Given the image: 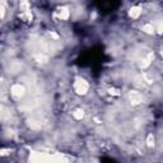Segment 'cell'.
<instances>
[{
    "label": "cell",
    "instance_id": "obj_1",
    "mask_svg": "<svg viewBox=\"0 0 163 163\" xmlns=\"http://www.w3.org/2000/svg\"><path fill=\"white\" fill-rule=\"evenodd\" d=\"M88 83L85 82L84 79H82V78H76L75 79V83H74V89H75V92L78 93V94H85L88 92Z\"/></svg>",
    "mask_w": 163,
    "mask_h": 163
},
{
    "label": "cell",
    "instance_id": "obj_2",
    "mask_svg": "<svg viewBox=\"0 0 163 163\" xmlns=\"http://www.w3.org/2000/svg\"><path fill=\"white\" fill-rule=\"evenodd\" d=\"M24 93H25V89L22 84H14V85H12V88H10V94L14 98H20V97H23L24 96Z\"/></svg>",
    "mask_w": 163,
    "mask_h": 163
},
{
    "label": "cell",
    "instance_id": "obj_3",
    "mask_svg": "<svg viewBox=\"0 0 163 163\" xmlns=\"http://www.w3.org/2000/svg\"><path fill=\"white\" fill-rule=\"evenodd\" d=\"M129 98H130L131 103L132 105H139L143 102V97H141V94L139 92H130V94H129Z\"/></svg>",
    "mask_w": 163,
    "mask_h": 163
},
{
    "label": "cell",
    "instance_id": "obj_4",
    "mask_svg": "<svg viewBox=\"0 0 163 163\" xmlns=\"http://www.w3.org/2000/svg\"><path fill=\"white\" fill-rule=\"evenodd\" d=\"M129 14H130L131 18L136 19V18H139V15L141 14V9H140V8H138V7H134V8H131V10H130Z\"/></svg>",
    "mask_w": 163,
    "mask_h": 163
},
{
    "label": "cell",
    "instance_id": "obj_5",
    "mask_svg": "<svg viewBox=\"0 0 163 163\" xmlns=\"http://www.w3.org/2000/svg\"><path fill=\"white\" fill-rule=\"evenodd\" d=\"M143 31L145 33H148V35H153V33L156 32V27H154L153 24H145L143 27Z\"/></svg>",
    "mask_w": 163,
    "mask_h": 163
},
{
    "label": "cell",
    "instance_id": "obj_6",
    "mask_svg": "<svg viewBox=\"0 0 163 163\" xmlns=\"http://www.w3.org/2000/svg\"><path fill=\"white\" fill-rule=\"evenodd\" d=\"M84 116V112H83V110H75L74 112H73V117L76 119V120H82Z\"/></svg>",
    "mask_w": 163,
    "mask_h": 163
},
{
    "label": "cell",
    "instance_id": "obj_7",
    "mask_svg": "<svg viewBox=\"0 0 163 163\" xmlns=\"http://www.w3.org/2000/svg\"><path fill=\"white\" fill-rule=\"evenodd\" d=\"M59 17H60V19H68V17H69V10L61 9L59 12Z\"/></svg>",
    "mask_w": 163,
    "mask_h": 163
},
{
    "label": "cell",
    "instance_id": "obj_8",
    "mask_svg": "<svg viewBox=\"0 0 163 163\" xmlns=\"http://www.w3.org/2000/svg\"><path fill=\"white\" fill-rule=\"evenodd\" d=\"M19 7H20V10H27L28 7H29V4H28L27 0H20Z\"/></svg>",
    "mask_w": 163,
    "mask_h": 163
},
{
    "label": "cell",
    "instance_id": "obj_9",
    "mask_svg": "<svg viewBox=\"0 0 163 163\" xmlns=\"http://www.w3.org/2000/svg\"><path fill=\"white\" fill-rule=\"evenodd\" d=\"M147 143H148V147H153V145H154V138H153V135H152V134L148 136Z\"/></svg>",
    "mask_w": 163,
    "mask_h": 163
},
{
    "label": "cell",
    "instance_id": "obj_10",
    "mask_svg": "<svg viewBox=\"0 0 163 163\" xmlns=\"http://www.w3.org/2000/svg\"><path fill=\"white\" fill-rule=\"evenodd\" d=\"M162 56H163V49H162Z\"/></svg>",
    "mask_w": 163,
    "mask_h": 163
}]
</instances>
